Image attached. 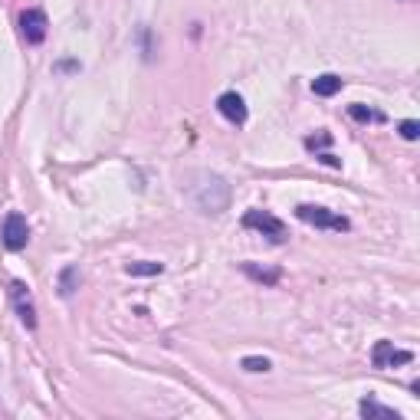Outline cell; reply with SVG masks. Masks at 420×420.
I'll list each match as a JSON object with an SVG mask.
<instances>
[{"label": "cell", "mask_w": 420, "mask_h": 420, "mask_svg": "<svg viewBox=\"0 0 420 420\" xmlns=\"http://www.w3.org/2000/svg\"><path fill=\"white\" fill-rule=\"evenodd\" d=\"M296 217L309 226H319V230H339V234H345L348 226H351L348 217L331 214V210H325V207H315V204H299V207H296Z\"/></svg>", "instance_id": "cell-3"}, {"label": "cell", "mask_w": 420, "mask_h": 420, "mask_svg": "<svg viewBox=\"0 0 420 420\" xmlns=\"http://www.w3.org/2000/svg\"><path fill=\"white\" fill-rule=\"evenodd\" d=\"M7 292H10V302H14L16 315L26 329H36V302H33V292L24 279H10L7 283Z\"/></svg>", "instance_id": "cell-4"}, {"label": "cell", "mask_w": 420, "mask_h": 420, "mask_svg": "<svg viewBox=\"0 0 420 420\" xmlns=\"http://www.w3.org/2000/svg\"><path fill=\"white\" fill-rule=\"evenodd\" d=\"M79 283H82L79 266H63V273H59V283H56L59 296H63V299H69V296L79 289Z\"/></svg>", "instance_id": "cell-12"}, {"label": "cell", "mask_w": 420, "mask_h": 420, "mask_svg": "<svg viewBox=\"0 0 420 420\" xmlns=\"http://www.w3.org/2000/svg\"><path fill=\"white\" fill-rule=\"evenodd\" d=\"M243 273L250 276L253 283H263V286H276L279 276H283L276 266H259V263H243Z\"/></svg>", "instance_id": "cell-9"}, {"label": "cell", "mask_w": 420, "mask_h": 420, "mask_svg": "<svg viewBox=\"0 0 420 420\" xmlns=\"http://www.w3.org/2000/svg\"><path fill=\"white\" fill-rule=\"evenodd\" d=\"M397 131H401V138H407V141H417L420 125L414 119H407V121H401V125H397Z\"/></svg>", "instance_id": "cell-16"}, {"label": "cell", "mask_w": 420, "mask_h": 420, "mask_svg": "<svg viewBox=\"0 0 420 420\" xmlns=\"http://www.w3.org/2000/svg\"><path fill=\"white\" fill-rule=\"evenodd\" d=\"M348 115H351L355 121H384V115L374 112V109H368V105H361V102L348 105Z\"/></svg>", "instance_id": "cell-14"}, {"label": "cell", "mask_w": 420, "mask_h": 420, "mask_svg": "<svg viewBox=\"0 0 420 420\" xmlns=\"http://www.w3.org/2000/svg\"><path fill=\"white\" fill-rule=\"evenodd\" d=\"M7 250H24L26 240H30V224H26L24 214H7L4 217V234H0Z\"/></svg>", "instance_id": "cell-6"}, {"label": "cell", "mask_w": 420, "mask_h": 420, "mask_svg": "<svg viewBox=\"0 0 420 420\" xmlns=\"http://www.w3.org/2000/svg\"><path fill=\"white\" fill-rule=\"evenodd\" d=\"M217 112L224 115L226 121L243 125V121H246V102H243L240 92H224V96L217 99Z\"/></svg>", "instance_id": "cell-8"}, {"label": "cell", "mask_w": 420, "mask_h": 420, "mask_svg": "<svg viewBox=\"0 0 420 420\" xmlns=\"http://www.w3.org/2000/svg\"><path fill=\"white\" fill-rule=\"evenodd\" d=\"M181 187L201 214H224L230 207V184L214 171H187Z\"/></svg>", "instance_id": "cell-1"}, {"label": "cell", "mask_w": 420, "mask_h": 420, "mask_svg": "<svg viewBox=\"0 0 420 420\" xmlns=\"http://www.w3.org/2000/svg\"><path fill=\"white\" fill-rule=\"evenodd\" d=\"M125 273L129 276H161L164 266L161 263H151V259H138V263H129V266H125Z\"/></svg>", "instance_id": "cell-13"}, {"label": "cell", "mask_w": 420, "mask_h": 420, "mask_svg": "<svg viewBox=\"0 0 420 420\" xmlns=\"http://www.w3.org/2000/svg\"><path fill=\"white\" fill-rule=\"evenodd\" d=\"M374 368H397V364H411L414 355L407 348H394V341H378L371 351Z\"/></svg>", "instance_id": "cell-7"}, {"label": "cell", "mask_w": 420, "mask_h": 420, "mask_svg": "<svg viewBox=\"0 0 420 420\" xmlns=\"http://www.w3.org/2000/svg\"><path fill=\"white\" fill-rule=\"evenodd\" d=\"M329 145H331V135H325V131H322V135L306 138V148H312V151H315V148H329Z\"/></svg>", "instance_id": "cell-17"}, {"label": "cell", "mask_w": 420, "mask_h": 420, "mask_svg": "<svg viewBox=\"0 0 420 420\" xmlns=\"http://www.w3.org/2000/svg\"><path fill=\"white\" fill-rule=\"evenodd\" d=\"M243 226L246 230H256V234L269 236L273 243H283L286 236H289V230H286V224L276 214H269V210H246L243 214Z\"/></svg>", "instance_id": "cell-2"}, {"label": "cell", "mask_w": 420, "mask_h": 420, "mask_svg": "<svg viewBox=\"0 0 420 420\" xmlns=\"http://www.w3.org/2000/svg\"><path fill=\"white\" fill-rule=\"evenodd\" d=\"M341 76H335V73H325V76H319V79H312V92L319 99H331L335 92H341Z\"/></svg>", "instance_id": "cell-10"}, {"label": "cell", "mask_w": 420, "mask_h": 420, "mask_svg": "<svg viewBox=\"0 0 420 420\" xmlns=\"http://www.w3.org/2000/svg\"><path fill=\"white\" fill-rule=\"evenodd\" d=\"M243 371H250V374H266L273 364H269V358H259V355H246L243 358Z\"/></svg>", "instance_id": "cell-15"}, {"label": "cell", "mask_w": 420, "mask_h": 420, "mask_svg": "<svg viewBox=\"0 0 420 420\" xmlns=\"http://www.w3.org/2000/svg\"><path fill=\"white\" fill-rule=\"evenodd\" d=\"M49 33V16L40 7H30L20 14V36H24L30 46H40Z\"/></svg>", "instance_id": "cell-5"}, {"label": "cell", "mask_w": 420, "mask_h": 420, "mask_svg": "<svg viewBox=\"0 0 420 420\" xmlns=\"http://www.w3.org/2000/svg\"><path fill=\"white\" fill-rule=\"evenodd\" d=\"M358 411H361V417H381V420H401V414L394 411V407H384L378 404L374 397H364L361 404H358Z\"/></svg>", "instance_id": "cell-11"}]
</instances>
